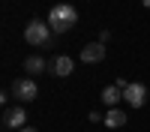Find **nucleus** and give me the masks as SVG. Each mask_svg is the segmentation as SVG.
Returning a JSON list of instances; mask_svg holds the SVG:
<instances>
[{"mask_svg":"<svg viewBox=\"0 0 150 132\" xmlns=\"http://www.w3.org/2000/svg\"><path fill=\"white\" fill-rule=\"evenodd\" d=\"M108 39H111V30H99V39H96V42H102V45H105Z\"/></svg>","mask_w":150,"mask_h":132,"instance_id":"nucleus-11","label":"nucleus"},{"mask_svg":"<svg viewBox=\"0 0 150 132\" xmlns=\"http://www.w3.org/2000/svg\"><path fill=\"white\" fill-rule=\"evenodd\" d=\"M18 132H39V129H33V126H24V129H18Z\"/></svg>","mask_w":150,"mask_h":132,"instance_id":"nucleus-13","label":"nucleus"},{"mask_svg":"<svg viewBox=\"0 0 150 132\" xmlns=\"http://www.w3.org/2000/svg\"><path fill=\"white\" fill-rule=\"evenodd\" d=\"M45 21H48V27H51L54 36H63V33H69L75 24H78V9L69 6V3H57V6L48 9Z\"/></svg>","mask_w":150,"mask_h":132,"instance_id":"nucleus-1","label":"nucleus"},{"mask_svg":"<svg viewBox=\"0 0 150 132\" xmlns=\"http://www.w3.org/2000/svg\"><path fill=\"white\" fill-rule=\"evenodd\" d=\"M99 120H105L102 111H90V123H99Z\"/></svg>","mask_w":150,"mask_h":132,"instance_id":"nucleus-12","label":"nucleus"},{"mask_svg":"<svg viewBox=\"0 0 150 132\" xmlns=\"http://www.w3.org/2000/svg\"><path fill=\"white\" fill-rule=\"evenodd\" d=\"M57 36L51 33V27H48V21L42 18H33L27 21V27H24V42L27 45H36V48H51Z\"/></svg>","mask_w":150,"mask_h":132,"instance_id":"nucleus-2","label":"nucleus"},{"mask_svg":"<svg viewBox=\"0 0 150 132\" xmlns=\"http://www.w3.org/2000/svg\"><path fill=\"white\" fill-rule=\"evenodd\" d=\"M78 60L87 63V66H90V63H102V60H105V45H102V42H87V45L81 48Z\"/></svg>","mask_w":150,"mask_h":132,"instance_id":"nucleus-6","label":"nucleus"},{"mask_svg":"<svg viewBox=\"0 0 150 132\" xmlns=\"http://www.w3.org/2000/svg\"><path fill=\"white\" fill-rule=\"evenodd\" d=\"M45 69H51V63L42 57V54H30V57H24V72L33 78V75H42Z\"/></svg>","mask_w":150,"mask_h":132,"instance_id":"nucleus-8","label":"nucleus"},{"mask_svg":"<svg viewBox=\"0 0 150 132\" xmlns=\"http://www.w3.org/2000/svg\"><path fill=\"white\" fill-rule=\"evenodd\" d=\"M141 3H144V6H147V9H150V0H141Z\"/></svg>","mask_w":150,"mask_h":132,"instance_id":"nucleus-14","label":"nucleus"},{"mask_svg":"<svg viewBox=\"0 0 150 132\" xmlns=\"http://www.w3.org/2000/svg\"><path fill=\"white\" fill-rule=\"evenodd\" d=\"M75 72V57H69V54H57L54 60H51V75H57V78H69Z\"/></svg>","mask_w":150,"mask_h":132,"instance_id":"nucleus-7","label":"nucleus"},{"mask_svg":"<svg viewBox=\"0 0 150 132\" xmlns=\"http://www.w3.org/2000/svg\"><path fill=\"white\" fill-rule=\"evenodd\" d=\"M123 102L132 105V108H144V102H147V87H144L141 81H129L126 87H123Z\"/></svg>","mask_w":150,"mask_h":132,"instance_id":"nucleus-4","label":"nucleus"},{"mask_svg":"<svg viewBox=\"0 0 150 132\" xmlns=\"http://www.w3.org/2000/svg\"><path fill=\"white\" fill-rule=\"evenodd\" d=\"M3 126L6 129H24L27 126V111H24L21 105H12L3 111Z\"/></svg>","mask_w":150,"mask_h":132,"instance_id":"nucleus-5","label":"nucleus"},{"mask_svg":"<svg viewBox=\"0 0 150 132\" xmlns=\"http://www.w3.org/2000/svg\"><path fill=\"white\" fill-rule=\"evenodd\" d=\"M105 126L108 129L126 126V111H120V108H108V111H105Z\"/></svg>","mask_w":150,"mask_h":132,"instance_id":"nucleus-10","label":"nucleus"},{"mask_svg":"<svg viewBox=\"0 0 150 132\" xmlns=\"http://www.w3.org/2000/svg\"><path fill=\"white\" fill-rule=\"evenodd\" d=\"M120 102H123V87H120V84H108V87L102 90V105L114 108V105H120Z\"/></svg>","mask_w":150,"mask_h":132,"instance_id":"nucleus-9","label":"nucleus"},{"mask_svg":"<svg viewBox=\"0 0 150 132\" xmlns=\"http://www.w3.org/2000/svg\"><path fill=\"white\" fill-rule=\"evenodd\" d=\"M12 96H15L18 102H33L36 96H39V87H36V81L30 75H24V78L12 81Z\"/></svg>","mask_w":150,"mask_h":132,"instance_id":"nucleus-3","label":"nucleus"}]
</instances>
